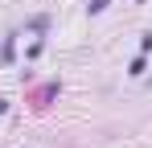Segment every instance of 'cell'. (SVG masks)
I'll use <instances>...</instances> for the list:
<instances>
[{
	"instance_id": "1",
	"label": "cell",
	"mask_w": 152,
	"mask_h": 148,
	"mask_svg": "<svg viewBox=\"0 0 152 148\" xmlns=\"http://www.w3.org/2000/svg\"><path fill=\"white\" fill-rule=\"evenodd\" d=\"M17 41H21V25L0 33V66H17Z\"/></svg>"
},
{
	"instance_id": "2",
	"label": "cell",
	"mask_w": 152,
	"mask_h": 148,
	"mask_svg": "<svg viewBox=\"0 0 152 148\" xmlns=\"http://www.w3.org/2000/svg\"><path fill=\"white\" fill-rule=\"evenodd\" d=\"M50 25H53L50 12H37V17H25L21 33H29V37H50Z\"/></svg>"
},
{
	"instance_id": "3",
	"label": "cell",
	"mask_w": 152,
	"mask_h": 148,
	"mask_svg": "<svg viewBox=\"0 0 152 148\" xmlns=\"http://www.w3.org/2000/svg\"><path fill=\"white\" fill-rule=\"evenodd\" d=\"M45 45H50V37H29V45H25V66H33V62L45 53Z\"/></svg>"
},
{
	"instance_id": "4",
	"label": "cell",
	"mask_w": 152,
	"mask_h": 148,
	"mask_svg": "<svg viewBox=\"0 0 152 148\" xmlns=\"http://www.w3.org/2000/svg\"><path fill=\"white\" fill-rule=\"evenodd\" d=\"M148 58H152V53H136V58L127 62V78H136V82H140V78L148 74Z\"/></svg>"
},
{
	"instance_id": "5",
	"label": "cell",
	"mask_w": 152,
	"mask_h": 148,
	"mask_svg": "<svg viewBox=\"0 0 152 148\" xmlns=\"http://www.w3.org/2000/svg\"><path fill=\"white\" fill-rule=\"evenodd\" d=\"M111 8V0H86V17H103Z\"/></svg>"
},
{
	"instance_id": "6",
	"label": "cell",
	"mask_w": 152,
	"mask_h": 148,
	"mask_svg": "<svg viewBox=\"0 0 152 148\" xmlns=\"http://www.w3.org/2000/svg\"><path fill=\"white\" fill-rule=\"evenodd\" d=\"M140 53H152V29L140 33Z\"/></svg>"
},
{
	"instance_id": "7",
	"label": "cell",
	"mask_w": 152,
	"mask_h": 148,
	"mask_svg": "<svg viewBox=\"0 0 152 148\" xmlns=\"http://www.w3.org/2000/svg\"><path fill=\"white\" fill-rule=\"evenodd\" d=\"M12 111V99H0V115H8Z\"/></svg>"
},
{
	"instance_id": "8",
	"label": "cell",
	"mask_w": 152,
	"mask_h": 148,
	"mask_svg": "<svg viewBox=\"0 0 152 148\" xmlns=\"http://www.w3.org/2000/svg\"><path fill=\"white\" fill-rule=\"evenodd\" d=\"M132 4H148V0H132Z\"/></svg>"
}]
</instances>
